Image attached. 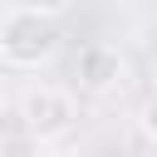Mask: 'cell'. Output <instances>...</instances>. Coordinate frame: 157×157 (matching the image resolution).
Instances as JSON below:
<instances>
[{"label":"cell","mask_w":157,"mask_h":157,"mask_svg":"<svg viewBox=\"0 0 157 157\" xmlns=\"http://www.w3.org/2000/svg\"><path fill=\"white\" fill-rule=\"evenodd\" d=\"M123 78H128V59H123L118 44L93 39V44H83L74 54V88H83V93H113Z\"/></svg>","instance_id":"3957f363"},{"label":"cell","mask_w":157,"mask_h":157,"mask_svg":"<svg viewBox=\"0 0 157 157\" xmlns=\"http://www.w3.org/2000/svg\"><path fill=\"white\" fill-rule=\"evenodd\" d=\"M64 44V25L44 5H10L0 20V64L10 69H44Z\"/></svg>","instance_id":"6da1fadb"},{"label":"cell","mask_w":157,"mask_h":157,"mask_svg":"<svg viewBox=\"0 0 157 157\" xmlns=\"http://www.w3.org/2000/svg\"><path fill=\"white\" fill-rule=\"evenodd\" d=\"M78 123V98L59 83H34L20 93V128L34 142H64Z\"/></svg>","instance_id":"7a4b0ae2"},{"label":"cell","mask_w":157,"mask_h":157,"mask_svg":"<svg viewBox=\"0 0 157 157\" xmlns=\"http://www.w3.org/2000/svg\"><path fill=\"white\" fill-rule=\"evenodd\" d=\"M39 157H78L74 147H49V152H39Z\"/></svg>","instance_id":"8992f818"},{"label":"cell","mask_w":157,"mask_h":157,"mask_svg":"<svg viewBox=\"0 0 157 157\" xmlns=\"http://www.w3.org/2000/svg\"><path fill=\"white\" fill-rule=\"evenodd\" d=\"M39 152H44V142H34L25 128L10 132V137H0V157H39Z\"/></svg>","instance_id":"277c9868"},{"label":"cell","mask_w":157,"mask_h":157,"mask_svg":"<svg viewBox=\"0 0 157 157\" xmlns=\"http://www.w3.org/2000/svg\"><path fill=\"white\" fill-rule=\"evenodd\" d=\"M137 128H142V137H147V142L157 147V93H152V98L142 103V118H137Z\"/></svg>","instance_id":"5b68a950"}]
</instances>
